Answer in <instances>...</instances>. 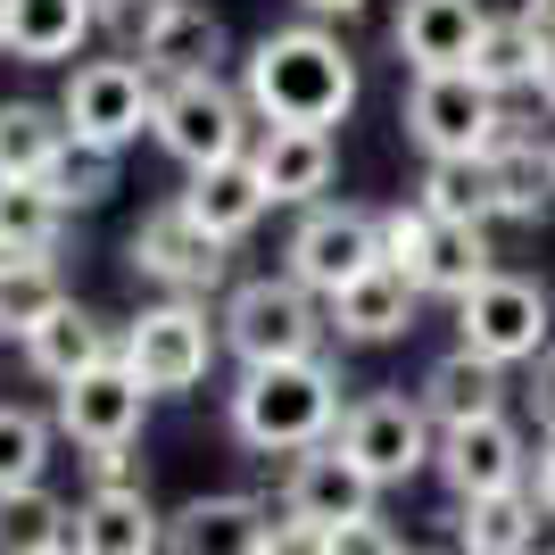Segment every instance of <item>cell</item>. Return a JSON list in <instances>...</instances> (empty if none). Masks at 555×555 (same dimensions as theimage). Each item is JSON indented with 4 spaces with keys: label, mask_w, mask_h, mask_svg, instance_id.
Wrapping results in <instances>:
<instances>
[{
    "label": "cell",
    "mask_w": 555,
    "mask_h": 555,
    "mask_svg": "<svg viewBox=\"0 0 555 555\" xmlns=\"http://www.w3.org/2000/svg\"><path fill=\"white\" fill-rule=\"evenodd\" d=\"M415 282L398 274V266H373L365 282H348L340 299H324V324L340 332V340H357V348H382V340H406L415 332Z\"/></svg>",
    "instance_id": "19"
},
{
    "label": "cell",
    "mask_w": 555,
    "mask_h": 555,
    "mask_svg": "<svg viewBox=\"0 0 555 555\" xmlns=\"http://www.w3.org/2000/svg\"><path fill=\"white\" fill-rule=\"evenodd\" d=\"M141 423H150V390L125 373V357H108V365H92L83 382L59 390V431L83 456H125L141 440Z\"/></svg>",
    "instance_id": "14"
},
{
    "label": "cell",
    "mask_w": 555,
    "mask_h": 555,
    "mask_svg": "<svg viewBox=\"0 0 555 555\" xmlns=\"http://www.w3.org/2000/svg\"><path fill=\"white\" fill-rule=\"evenodd\" d=\"M489 175H498V216H522V224H539V216L555 208V141L531 133V125H514L489 141Z\"/></svg>",
    "instance_id": "23"
},
{
    "label": "cell",
    "mask_w": 555,
    "mask_h": 555,
    "mask_svg": "<svg viewBox=\"0 0 555 555\" xmlns=\"http://www.w3.org/2000/svg\"><path fill=\"white\" fill-rule=\"evenodd\" d=\"M0 50H9V0H0Z\"/></svg>",
    "instance_id": "43"
},
{
    "label": "cell",
    "mask_w": 555,
    "mask_h": 555,
    "mask_svg": "<svg viewBox=\"0 0 555 555\" xmlns=\"http://www.w3.org/2000/svg\"><path fill=\"white\" fill-rule=\"evenodd\" d=\"M340 456L365 473L373 489H398V481H415V473H431V456H440V423L423 415V398L406 390H365V398H348V415H340Z\"/></svg>",
    "instance_id": "5"
},
{
    "label": "cell",
    "mask_w": 555,
    "mask_h": 555,
    "mask_svg": "<svg viewBox=\"0 0 555 555\" xmlns=\"http://www.w3.org/2000/svg\"><path fill=\"white\" fill-rule=\"evenodd\" d=\"M92 25H100L92 0H9V59L59 67V59H75L92 42Z\"/></svg>",
    "instance_id": "25"
},
{
    "label": "cell",
    "mask_w": 555,
    "mask_h": 555,
    "mask_svg": "<svg viewBox=\"0 0 555 555\" xmlns=\"http://www.w3.org/2000/svg\"><path fill=\"white\" fill-rule=\"evenodd\" d=\"M431 473L448 481L456 506H473V498H506V489H531V440H522V423H514V415L464 423V431H440Z\"/></svg>",
    "instance_id": "13"
},
{
    "label": "cell",
    "mask_w": 555,
    "mask_h": 555,
    "mask_svg": "<svg viewBox=\"0 0 555 555\" xmlns=\"http://www.w3.org/2000/svg\"><path fill=\"white\" fill-rule=\"evenodd\" d=\"M125 266L133 274H150V282H166L175 299H208L216 282H224V241L216 232H199L183 216V199H158V208L133 224V241H125Z\"/></svg>",
    "instance_id": "12"
},
{
    "label": "cell",
    "mask_w": 555,
    "mask_h": 555,
    "mask_svg": "<svg viewBox=\"0 0 555 555\" xmlns=\"http://www.w3.org/2000/svg\"><path fill=\"white\" fill-rule=\"evenodd\" d=\"M266 522H274L266 498L216 489V498H191V506L166 514V555H257L266 547Z\"/></svg>",
    "instance_id": "17"
},
{
    "label": "cell",
    "mask_w": 555,
    "mask_h": 555,
    "mask_svg": "<svg viewBox=\"0 0 555 555\" xmlns=\"http://www.w3.org/2000/svg\"><path fill=\"white\" fill-rule=\"evenodd\" d=\"M415 208L440 216V224L489 232V216H498V175H489V158H431V166H423Z\"/></svg>",
    "instance_id": "29"
},
{
    "label": "cell",
    "mask_w": 555,
    "mask_h": 555,
    "mask_svg": "<svg viewBox=\"0 0 555 555\" xmlns=\"http://www.w3.org/2000/svg\"><path fill=\"white\" fill-rule=\"evenodd\" d=\"M531 498H539V514L555 522V431L531 440Z\"/></svg>",
    "instance_id": "39"
},
{
    "label": "cell",
    "mask_w": 555,
    "mask_h": 555,
    "mask_svg": "<svg viewBox=\"0 0 555 555\" xmlns=\"http://www.w3.org/2000/svg\"><path fill=\"white\" fill-rule=\"evenodd\" d=\"M224 17L199 9V0H175L158 25H150V42H141V67L158 75V83H199V75L224 67Z\"/></svg>",
    "instance_id": "21"
},
{
    "label": "cell",
    "mask_w": 555,
    "mask_h": 555,
    "mask_svg": "<svg viewBox=\"0 0 555 555\" xmlns=\"http://www.w3.org/2000/svg\"><path fill=\"white\" fill-rule=\"evenodd\" d=\"M506 133V108L481 75H415L406 92V141L423 158H489V141Z\"/></svg>",
    "instance_id": "9"
},
{
    "label": "cell",
    "mask_w": 555,
    "mask_h": 555,
    "mask_svg": "<svg viewBox=\"0 0 555 555\" xmlns=\"http://www.w3.org/2000/svg\"><path fill=\"white\" fill-rule=\"evenodd\" d=\"M59 307H67V282H59L50 257H9L0 266V340H34Z\"/></svg>",
    "instance_id": "31"
},
{
    "label": "cell",
    "mask_w": 555,
    "mask_h": 555,
    "mask_svg": "<svg viewBox=\"0 0 555 555\" xmlns=\"http://www.w3.org/2000/svg\"><path fill=\"white\" fill-rule=\"evenodd\" d=\"M42 191L59 199V208H100V199L116 191V158H108V150H83V141H67V150H59V166L42 175Z\"/></svg>",
    "instance_id": "35"
},
{
    "label": "cell",
    "mask_w": 555,
    "mask_h": 555,
    "mask_svg": "<svg viewBox=\"0 0 555 555\" xmlns=\"http://www.w3.org/2000/svg\"><path fill=\"white\" fill-rule=\"evenodd\" d=\"M373 498H382V489L340 456V440L291 456V473H282V514H291V522H315V531H340V522L373 514Z\"/></svg>",
    "instance_id": "15"
},
{
    "label": "cell",
    "mask_w": 555,
    "mask_h": 555,
    "mask_svg": "<svg viewBox=\"0 0 555 555\" xmlns=\"http://www.w3.org/2000/svg\"><path fill=\"white\" fill-rule=\"evenodd\" d=\"M59 224H67V208L42 183H0V249L9 257H50Z\"/></svg>",
    "instance_id": "33"
},
{
    "label": "cell",
    "mask_w": 555,
    "mask_h": 555,
    "mask_svg": "<svg viewBox=\"0 0 555 555\" xmlns=\"http://www.w3.org/2000/svg\"><path fill=\"white\" fill-rule=\"evenodd\" d=\"M456 348H473V357H489V365L506 373V365H539L555 348V307L547 291H539L531 274H489L473 299L456 307Z\"/></svg>",
    "instance_id": "7"
},
{
    "label": "cell",
    "mask_w": 555,
    "mask_h": 555,
    "mask_svg": "<svg viewBox=\"0 0 555 555\" xmlns=\"http://www.w3.org/2000/svg\"><path fill=\"white\" fill-rule=\"evenodd\" d=\"M67 116L42 100H0V183H42L67 150Z\"/></svg>",
    "instance_id": "28"
},
{
    "label": "cell",
    "mask_w": 555,
    "mask_h": 555,
    "mask_svg": "<svg viewBox=\"0 0 555 555\" xmlns=\"http://www.w3.org/2000/svg\"><path fill=\"white\" fill-rule=\"evenodd\" d=\"M481 34H489L481 0H406L398 9V59L415 75H473Z\"/></svg>",
    "instance_id": "16"
},
{
    "label": "cell",
    "mask_w": 555,
    "mask_h": 555,
    "mask_svg": "<svg viewBox=\"0 0 555 555\" xmlns=\"http://www.w3.org/2000/svg\"><path fill=\"white\" fill-rule=\"evenodd\" d=\"M59 116H67V133L83 141V150H108V158H116V150L158 116V75L133 67V59H92V67L67 75Z\"/></svg>",
    "instance_id": "10"
},
{
    "label": "cell",
    "mask_w": 555,
    "mask_h": 555,
    "mask_svg": "<svg viewBox=\"0 0 555 555\" xmlns=\"http://www.w3.org/2000/svg\"><path fill=\"white\" fill-rule=\"evenodd\" d=\"M547 555H555V547H547Z\"/></svg>",
    "instance_id": "47"
},
{
    "label": "cell",
    "mask_w": 555,
    "mask_h": 555,
    "mask_svg": "<svg viewBox=\"0 0 555 555\" xmlns=\"http://www.w3.org/2000/svg\"><path fill=\"white\" fill-rule=\"evenodd\" d=\"M332 555H406V539L382 522V514H357V522H340V531H324Z\"/></svg>",
    "instance_id": "37"
},
{
    "label": "cell",
    "mask_w": 555,
    "mask_h": 555,
    "mask_svg": "<svg viewBox=\"0 0 555 555\" xmlns=\"http://www.w3.org/2000/svg\"><path fill=\"white\" fill-rule=\"evenodd\" d=\"M382 266H398L423 299H456V307L498 274L489 266V232L440 224V216H423V208H382Z\"/></svg>",
    "instance_id": "4"
},
{
    "label": "cell",
    "mask_w": 555,
    "mask_h": 555,
    "mask_svg": "<svg viewBox=\"0 0 555 555\" xmlns=\"http://www.w3.org/2000/svg\"><path fill=\"white\" fill-rule=\"evenodd\" d=\"M291 282L299 291H315V299H340L348 282H365L373 266H382V216L373 208H307L299 232H291Z\"/></svg>",
    "instance_id": "11"
},
{
    "label": "cell",
    "mask_w": 555,
    "mask_h": 555,
    "mask_svg": "<svg viewBox=\"0 0 555 555\" xmlns=\"http://www.w3.org/2000/svg\"><path fill=\"white\" fill-rule=\"evenodd\" d=\"M531 415H539V431H555V348L531 365Z\"/></svg>",
    "instance_id": "40"
},
{
    "label": "cell",
    "mask_w": 555,
    "mask_h": 555,
    "mask_svg": "<svg viewBox=\"0 0 555 555\" xmlns=\"http://www.w3.org/2000/svg\"><path fill=\"white\" fill-rule=\"evenodd\" d=\"M340 373L324 357H299V365H249L241 390H232V440L257 448V456H307L340 431Z\"/></svg>",
    "instance_id": "2"
},
{
    "label": "cell",
    "mask_w": 555,
    "mask_h": 555,
    "mask_svg": "<svg viewBox=\"0 0 555 555\" xmlns=\"http://www.w3.org/2000/svg\"><path fill=\"white\" fill-rule=\"evenodd\" d=\"M0 266H9V249H0Z\"/></svg>",
    "instance_id": "44"
},
{
    "label": "cell",
    "mask_w": 555,
    "mask_h": 555,
    "mask_svg": "<svg viewBox=\"0 0 555 555\" xmlns=\"http://www.w3.org/2000/svg\"><path fill=\"white\" fill-rule=\"evenodd\" d=\"M42 464H50V423L34 406L0 398V498L9 489H42Z\"/></svg>",
    "instance_id": "34"
},
{
    "label": "cell",
    "mask_w": 555,
    "mask_h": 555,
    "mask_svg": "<svg viewBox=\"0 0 555 555\" xmlns=\"http://www.w3.org/2000/svg\"><path fill=\"white\" fill-rule=\"evenodd\" d=\"M249 166L274 208H324L332 191V133H307V125H266L249 141Z\"/></svg>",
    "instance_id": "18"
},
{
    "label": "cell",
    "mask_w": 555,
    "mask_h": 555,
    "mask_svg": "<svg viewBox=\"0 0 555 555\" xmlns=\"http://www.w3.org/2000/svg\"><path fill=\"white\" fill-rule=\"evenodd\" d=\"M75 547V506L59 489H9L0 498V555H67Z\"/></svg>",
    "instance_id": "30"
},
{
    "label": "cell",
    "mask_w": 555,
    "mask_h": 555,
    "mask_svg": "<svg viewBox=\"0 0 555 555\" xmlns=\"http://www.w3.org/2000/svg\"><path fill=\"white\" fill-rule=\"evenodd\" d=\"M539 498L531 489H506V498H473V506H456V555H539Z\"/></svg>",
    "instance_id": "27"
},
{
    "label": "cell",
    "mask_w": 555,
    "mask_h": 555,
    "mask_svg": "<svg viewBox=\"0 0 555 555\" xmlns=\"http://www.w3.org/2000/svg\"><path fill=\"white\" fill-rule=\"evenodd\" d=\"M75 555H166V514L150 489H92L75 506Z\"/></svg>",
    "instance_id": "20"
},
{
    "label": "cell",
    "mask_w": 555,
    "mask_h": 555,
    "mask_svg": "<svg viewBox=\"0 0 555 555\" xmlns=\"http://www.w3.org/2000/svg\"><path fill=\"white\" fill-rule=\"evenodd\" d=\"M92 9H100V25H108L116 42H133V50H141V42H150V25H158L175 0H92Z\"/></svg>",
    "instance_id": "36"
},
{
    "label": "cell",
    "mask_w": 555,
    "mask_h": 555,
    "mask_svg": "<svg viewBox=\"0 0 555 555\" xmlns=\"http://www.w3.org/2000/svg\"><path fill=\"white\" fill-rule=\"evenodd\" d=\"M299 9H307V25H315V17H357L365 0H299Z\"/></svg>",
    "instance_id": "41"
},
{
    "label": "cell",
    "mask_w": 555,
    "mask_h": 555,
    "mask_svg": "<svg viewBox=\"0 0 555 555\" xmlns=\"http://www.w3.org/2000/svg\"><path fill=\"white\" fill-rule=\"evenodd\" d=\"M216 348H224V332L208 324V307L199 299H166V307H141V324H125L116 357H125V373H133L150 398H183V390L208 382Z\"/></svg>",
    "instance_id": "6"
},
{
    "label": "cell",
    "mask_w": 555,
    "mask_h": 555,
    "mask_svg": "<svg viewBox=\"0 0 555 555\" xmlns=\"http://www.w3.org/2000/svg\"><path fill=\"white\" fill-rule=\"evenodd\" d=\"M473 75H481L498 100L522 92V83H539V34H531L522 17H489L481 50H473Z\"/></svg>",
    "instance_id": "32"
},
{
    "label": "cell",
    "mask_w": 555,
    "mask_h": 555,
    "mask_svg": "<svg viewBox=\"0 0 555 555\" xmlns=\"http://www.w3.org/2000/svg\"><path fill=\"white\" fill-rule=\"evenodd\" d=\"M539 100L555 108V42H539Z\"/></svg>",
    "instance_id": "42"
},
{
    "label": "cell",
    "mask_w": 555,
    "mask_h": 555,
    "mask_svg": "<svg viewBox=\"0 0 555 555\" xmlns=\"http://www.w3.org/2000/svg\"><path fill=\"white\" fill-rule=\"evenodd\" d=\"M406 555H415V547H406Z\"/></svg>",
    "instance_id": "45"
},
{
    "label": "cell",
    "mask_w": 555,
    "mask_h": 555,
    "mask_svg": "<svg viewBox=\"0 0 555 555\" xmlns=\"http://www.w3.org/2000/svg\"><path fill=\"white\" fill-rule=\"evenodd\" d=\"M241 100L266 125H307V133H332L348 108H357V59L332 42L324 25H282L249 50L241 67Z\"/></svg>",
    "instance_id": "1"
},
{
    "label": "cell",
    "mask_w": 555,
    "mask_h": 555,
    "mask_svg": "<svg viewBox=\"0 0 555 555\" xmlns=\"http://www.w3.org/2000/svg\"><path fill=\"white\" fill-rule=\"evenodd\" d=\"M116 348H108V324H100L92 307H59V315H50L42 332H34V340H25V365L42 373L50 390H67V382H83V373L92 365H108Z\"/></svg>",
    "instance_id": "26"
},
{
    "label": "cell",
    "mask_w": 555,
    "mask_h": 555,
    "mask_svg": "<svg viewBox=\"0 0 555 555\" xmlns=\"http://www.w3.org/2000/svg\"><path fill=\"white\" fill-rule=\"evenodd\" d=\"M67 555H75V547H67Z\"/></svg>",
    "instance_id": "46"
},
{
    "label": "cell",
    "mask_w": 555,
    "mask_h": 555,
    "mask_svg": "<svg viewBox=\"0 0 555 555\" xmlns=\"http://www.w3.org/2000/svg\"><path fill=\"white\" fill-rule=\"evenodd\" d=\"M224 348L249 365H299V357H324V299L299 291L291 274H257V282H232L224 291V315H216Z\"/></svg>",
    "instance_id": "3"
},
{
    "label": "cell",
    "mask_w": 555,
    "mask_h": 555,
    "mask_svg": "<svg viewBox=\"0 0 555 555\" xmlns=\"http://www.w3.org/2000/svg\"><path fill=\"white\" fill-rule=\"evenodd\" d=\"M274 208V199H266V183H257V166L249 158H224V166H199V175H191L183 183V216L199 232H216V241H241V232H257V216Z\"/></svg>",
    "instance_id": "24"
},
{
    "label": "cell",
    "mask_w": 555,
    "mask_h": 555,
    "mask_svg": "<svg viewBox=\"0 0 555 555\" xmlns=\"http://www.w3.org/2000/svg\"><path fill=\"white\" fill-rule=\"evenodd\" d=\"M257 555H332V539L315 531V522H291V514H274L266 522V547Z\"/></svg>",
    "instance_id": "38"
},
{
    "label": "cell",
    "mask_w": 555,
    "mask_h": 555,
    "mask_svg": "<svg viewBox=\"0 0 555 555\" xmlns=\"http://www.w3.org/2000/svg\"><path fill=\"white\" fill-rule=\"evenodd\" d=\"M150 133L166 141V158H183L191 175L199 166H224V158H249V100L199 75V83H158V116Z\"/></svg>",
    "instance_id": "8"
},
{
    "label": "cell",
    "mask_w": 555,
    "mask_h": 555,
    "mask_svg": "<svg viewBox=\"0 0 555 555\" xmlns=\"http://www.w3.org/2000/svg\"><path fill=\"white\" fill-rule=\"evenodd\" d=\"M423 415L440 423V431H464V423H489L506 415V373L489 365V357H473V348H448L440 365L423 373Z\"/></svg>",
    "instance_id": "22"
}]
</instances>
